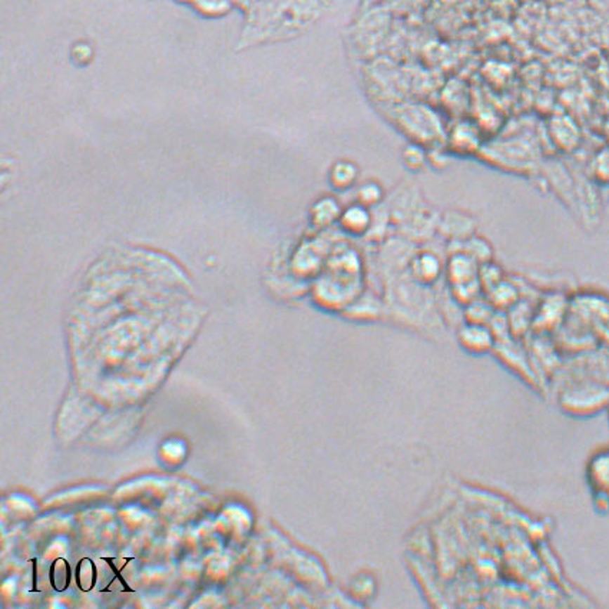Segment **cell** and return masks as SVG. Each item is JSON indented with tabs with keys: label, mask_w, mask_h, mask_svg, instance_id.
<instances>
[{
	"label": "cell",
	"mask_w": 609,
	"mask_h": 609,
	"mask_svg": "<svg viewBox=\"0 0 609 609\" xmlns=\"http://www.w3.org/2000/svg\"><path fill=\"white\" fill-rule=\"evenodd\" d=\"M594 172L603 184H609V147L602 148L594 159Z\"/></svg>",
	"instance_id": "5"
},
{
	"label": "cell",
	"mask_w": 609,
	"mask_h": 609,
	"mask_svg": "<svg viewBox=\"0 0 609 609\" xmlns=\"http://www.w3.org/2000/svg\"><path fill=\"white\" fill-rule=\"evenodd\" d=\"M343 224L350 233H363L370 224V215L365 205H354L344 212Z\"/></svg>",
	"instance_id": "3"
},
{
	"label": "cell",
	"mask_w": 609,
	"mask_h": 609,
	"mask_svg": "<svg viewBox=\"0 0 609 609\" xmlns=\"http://www.w3.org/2000/svg\"><path fill=\"white\" fill-rule=\"evenodd\" d=\"M355 178V169L353 165L350 164H340L336 168V173H334V181H337L339 187H348L350 184L354 183Z\"/></svg>",
	"instance_id": "6"
},
{
	"label": "cell",
	"mask_w": 609,
	"mask_h": 609,
	"mask_svg": "<svg viewBox=\"0 0 609 609\" xmlns=\"http://www.w3.org/2000/svg\"><path fill=\"white\" fill-rule=\"evenodd\" d=\"M102 561H105V562H107V565H110V568L112 569V572H114V579L110 582V585H107V588L110 587H112V584L118 579L119 582H121V585H122V589H124V592H133V589L126 584V581L122 578V575H121V570L122 569H118L117 566H115V563H114V559L112 558H102ZM107 588H105V589H100V592H106V589Z\"/></svg>",
	"instance_id": "9"
},
{
	"label": "cell",
	"mask_w": 609,
	"mask_h": 609,
	"mask_svg": "<svg viewBox=\"0 0 609 609\" xmlns=\"http://www.w3.org/2000/svg\"><path fill=\"white\" fill-rule=\"evenodd\" d=\"M419 271L426 278H433L439 274V261L436 257L426 254L421 258H419Z\"/></svg>",
	"instance_id": "7"
},
{
	"label": "cell",
	"mask_w": 609,
	"mask_h": 609,
	"mask_svg": "<svg viewBox=\"0 0 609 609\" xmlns=\"http://www.w3.org/2000/svg\"><path fill=\"white\" fill-rule=\"evenodd\" d=\"M77 585L82 592H89L95 588L98 581V569L91 558H84L77 565Z\"/></svg>",
	"instance_id": "2"
},
{
	"label": "cell",
	"mask_w": 609,
	"mask_h": 609,
	"mask_svg": "<svg viewBox=\"0 0 609 609\" xmlns=\"http://www.w3.org/2000/svg\"><path fill=\"white\" fill-rule=\"evenodd\" d=\"M381 197V190L376 184H366L358 191V201L362 205L376 204Z\"/></svg>",
	"instance_id": "8"
},
{
	"label": "cell",
	"mask_w": 609,
	"mask_h": 609,
	"mask_svg": "<svg viewBox=\"0 0 609 609\" xmlns=\"http://www.w3.org/2000/svg\"><path fill=\"white\" fill-rule=\"evenodd\" d=\"M32 562H33V588H32V592H39V589L36 588L38 587V577H36L38 575V569H36L38 568V565H36L38 562H36V559H32Z\"/></svg>",
	"instance_id": "10"
},
{
	"label": "cell",
	"mask_w": 609,
	"mask_h": 609,
	"mask_svg": "<svg viewBox=\"0 0 609 609\" xmlns=\"http://www.w3.org/2000/svg\"><path fill=\"white\" fill-rule=\"evenodd\" d=\"M51 585L56 592H65L70 587L72 569L65 558H56L49 572Z\"/></svg>",
	"instance_id": "1"
},
{
	"label": "cell",
	"mask_w": 609,
	"mask_h": 609,
	"mask_svg": "<svg viewBox=\"0 0 609 609\" xmlns=\"http://www.w3.org/2000/svg\"><path fill=\"white\" fill-rule=\"evenodd\" d=\"M463 343L471 347V348H476V350H482L486 348L490 344V336L486 330H483V327L479 326H472L469 329H466L463 333Z\"/></svg>",
	"instance_id": "4"
}]
</instances>
